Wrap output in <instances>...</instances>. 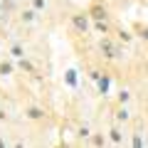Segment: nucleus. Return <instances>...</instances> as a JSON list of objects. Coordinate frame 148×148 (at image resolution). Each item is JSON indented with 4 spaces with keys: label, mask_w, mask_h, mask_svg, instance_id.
<instances>
[{
    "label": "nucleus",
    "mask_w": 148,
    "mask_h": 148,
    "mask_svg": "<svg viewBox=\"0 0 148 148\" xmlns=\"http://www.w3.org/2000/svg\"><path fill=\"white\" fill-rule=\"evenodd\" d=\"M74 27L77 30H86V20L84 17H74Z\"/></svg>",
    "instance_id": "obj_2"
},
{
    "label": "nucleus",
    "mask_w": 148,
    "mask_h": 148,
    "mask_svg": "<svg viewBox=\"0 0 148 148\" xmlns=\"http://www.w3.org/2000/svg\"><path fill=\"white\" fill-rule=\"evenodd\" d=\"M67 82H69V84H77V72H67Z\"/></svg>",
    "instance_id": "obj_3"
},
{
    "label": "nucleus",
    "mask_w": 148,
    "mask_h": 148,
    "mask_svg": "<svg viewBox=\"0 0 148 148\" xmlns=\"http://www.w3.org/2000/svg\"><path fill=\"white\" fill-rule=\"evenodd\" d=\"M96 82H99V91L106 94V91H109V79H106V77H96Z\"/></svg>",
    "instance_id": "obj_1"
}]
</instances>
